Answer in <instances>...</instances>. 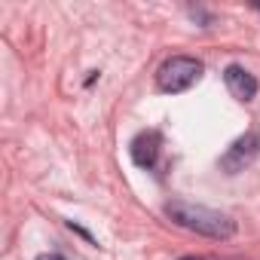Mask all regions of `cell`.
<instances>
[{
  "label": "cell",
  "instance_id": "1",
  "mask_svg": "<svg viewBox=\"0 0 260 260\" xmlns=\"http://www.w3.org/2000/svg\"><path fill=\"white\" fill-rule=\"evenodd\" d=\"M166 217L172 223H178L181 230H190L196 236L205 239H233L236 236V220L223 211H214L208 205H196V202H184V199H172L166 202Z\"/></svg>",
  "mask_w": 260,
  "mask_h": 260
},
{
  "label": "cell",
  "instance_id": "2",
  "mask_svg": "<svg viewBox=\"0 0 260 260\" xmlns=\"http://www.w3.org/2000/svg\"><path fill=\"white\" fill-rule=\"evenodd\" d=\"M202 71H205V64L199 58H193V55H172V58H166L159 64L156 86L162 92H169V95H178V92H187L190 86H196Z\"/></svg>",
  "mask_w": 260,
  "mask_h": 260
},
{
  "label": "cell",
  "instance_id": "3",
  "mask_svg": "<svg viewBox=\"0 0 260 260\" xmlns=\"http://www.w3.org/2000/svg\"><path fill=\"white\" fill-rule=\"evenodd\" d=\"M260 156V132H245L242 138H236L230 144V150L220 156V169L226 175H239L245 172L254 159Z\"/></svg>",
  "mask_w": 260,
  "mask_h": 260
},
{
  "label": "cell",
  "instance_id": "4",
  "mask_svg": "<svg viewBox=\"0 0 260 260\" xmlns=\"http://www.w3.org/2000/svg\"><path fill=\"white\" fill-rule=\"evenodd\" d=\"M128 153H132V162L138 169H153L159 162V153H162V135L156 132V128H147V132H141L132 141Z\"/></svg>",
  "mask_w": 260,
  "mask_h": 260
},
{
  "label": "cell",
  "instance_id": "5",
  "mask_svg": "<svg viewBox=\"0 0 260 260\" xmlns=\"http://www.w3.org/2000/svg\"><path fill=\"white\" fill-rule=\"evenodd\" d=\"M223 83H226V89H230V95L236 98V101H251L254 95H257V77L251 74V71H245L242 64H226V71H223Z\"/></svg>",
  "mask_w": 260,
  "mask_h": 260
},
{
  "label": "cell",
  "instance_id": "6",
  "mask_svg": "<svg viewBox=\"0 0 260 260\" xmlns=\"http://www.w3.org/2000/svg\"><path fill=\"white\" fill-rule=\"evenodd\" d=\"M37 260H64V257H61V254H55V251H49V254H40Z\"/></svg>",
  "mask_w": 260,
  "mask_h": 260
},
{
  "label": "cell",
  "instance_id": "7",
  "mask_svg": "<svg viewBox=\"0 0 260 260\" xmlns=\"http://www.w3.org/2000/svg\"><path fill=\"white\" fill-rule=\"evenodd\" d=\"M181 260H205V257H181Z\"/></svg>",
  "mask_w": 260,
  "mask_h": 260
},
{
  "label": "cell",
  "instance_id": "8",
  "mask_svg": "<svg viewBox=\"0 0 260 260\" xmlns=\"http://www.w3.org/2000/svg\"><path fill=\"white\" fill-rule=\"evenodd\" d=\"M257 10H260V7H257Z\"/></svg>",
  "mask_w": 260,
  "mask_h": 260
}]
</instances>
